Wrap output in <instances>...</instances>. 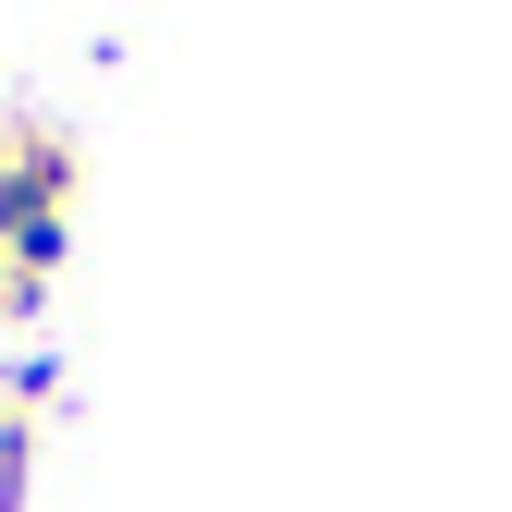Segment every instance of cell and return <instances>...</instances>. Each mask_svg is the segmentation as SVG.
Returning <instances> with one entry per match:
<instances>
[{
    "instance_id": "1",
    "label": "cell",
    "mask_w": 512,
    "mask_h": 512,
    "mask_svg": "<svg viewBox=\"0 0 512 512\" xmlns=\"http://www.w3.org/2000/svg\"><path fill=\"white\" fill-rule=\"evenodd\" d=\"M61 232H74V147L49 122H0V256L25 281H49Z\"/></svg>"
},
{
    "instance_id": "2",
    "label": "cell",
    "mask_w": 512,
    "mask_h": 512,
    "mask_svg": "<svg viewBox=\"0 0 512 512\" xmlns=\"http://www.w3.org/2000/svg\"><path fill=\"white\" fill-rule=\"evenodd\" d=\"M25 305H37V281L13 269V256H0V317H25Z\"/></svg>"
}]
</instances>
